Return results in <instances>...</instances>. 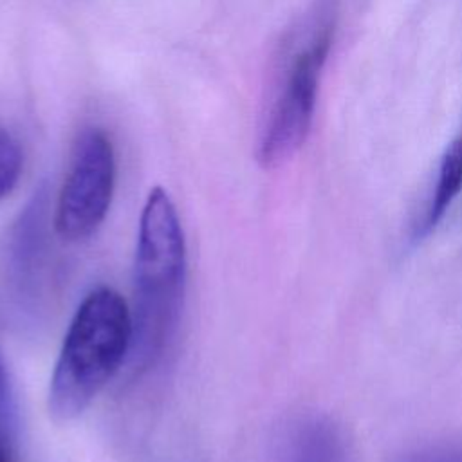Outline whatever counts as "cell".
<instances>
[{"label": "cell", "mask_w": 462, "mask_h": 462, "mask_svg": "<svg viewBox=\"0 0 462 462\" xmlns=\"http://www.w3.org/2000/svg\"><path fill=\"white\" fill-rule=\"evenodd\" d=\"M16 430V402L7 374V366L0 352V431L4 435H13Z\"/></svg>", "instance_id": "obj_9"}, {"label": "cell", "mask_w": 462, "mask_h": 462, "mask_svg": "<svg viewBox=\"0 0 462 462\" xmlns=\"http://www.w3.org/2000/svg\"><path fill=\"white\" fill-rule=\"evenodd\" d=\"M23 170V152L16 137L0 126V200L9 197Z\"/></svg>", "instance_id": "obj_7"}, {"label": "cell", "mask_w": 462, "mask_h": 462, "mask_svg": "<svg viewBox=\"0 0 462 462\" xmlns=\"http://www.w3.org/2000/svg\"><path fill=\"white\" fill-rule=\"evenodd\" d=\"M336 13V0H319L282 43L278 83L256 144L262 168L282 166L309 137L321 69L334 40Z\"/></svg>", "instance_id": "obj_3"}, {"label": "cell", "mask_w": 462, "mask_h": 462, "mask_svg": "<svg viewBox=\"0 0 462 462\" xmlns=\"http://www.w3.org/2000/svg\"><path fill=\"white\" fill-rule=\"evenodd\" d=\"M116 188V152L103 128H85L72 150L54 208V229L65 242L90 238L105 222Z\"/></svg>", "instance_id": "obj_4"}, {"label": "cell", "mask_w": 462, "mask_h": 462, "mask_svg": "<svg viewBox=\"0 0 462 462\" xmlns=\"http://www.w3.org/2000/svg\"><path fill=\"white\" fill-rule=\"evenodd\" d=\"M0 462H13L9 453H7V449H5V446L2 444V440H0Z\"/></svg>", "instance_id": "obj_10"}, {"label": "cell", "mask_w": 462, "mask_h": 462, "mask_svg": "<svg viewBox=\"0 0 462 462\" xmlns=\"http://www.w3.org/2000/svg\"><path fill=\"white\" fill-rule=\"evenodd\" d=\"M462 191V135L453 139L439 164L437 182L431 195V200L426 208L422 222L417 226L415 236L428 235L446 215L453 200Z\"/></svg>", "instance_id": "obj_6"}, {"label": "cell", "mask_w": 462, "mask_h": 462, "mask_svg": "<svg viewBox=\"0 0 462 462\" xmlns=\"http://www.w3.org/2000/svg\"><path fill=\"white\" fill-rule=\"evenodd\" d=\"M401 462H462V442H437L408 453Z\"/></svg>", "instance_id": "obj_8"}, {"label": "cell", "mask_w": 462, "mask_h": 462, "mask_svg": "<svg viewBox=\"0 0 462 462\" xmlns=\"http://www.w3.org/2000/svg\"><path fill=\"white\" fill-rule=\"evenodd\" d=\"M132 312L112 287L92 289L78 305L49 381L47 408L54 420L78 419L128 361Z\"/></svg>", "instance_id": "obj_2"}, {"label": "cell", "mask_w": 462, "mask_h": 462, "mask_svg": "<svg viewBox=\"0 0 462 462\" xmlns=\"http://www.w3.org/2000/svg\"><path fill=\"white\" fill-rule=\"evenodd\" d=\"M186 240L170 193L150 189L137 231L134 256L132 348L134 375L153 368L173 341L186 289Z\"/></svg>", "instance_id": "obj_1"}, {"label": "cell", "mask_w": 462, "mask_h": 462, "mask_svg": "<svg viewBox=\"0 0 462 462\" xmlns=\"http://www.w3.org/2000/svg\"><path fill=\"white\" fill-rule=\"evenodd\" d=\"M278 462H352V453L343 428L334 419L307 413L285 430Z\"/></svg>", "instance_id": "obj_5"}]
</instances>
